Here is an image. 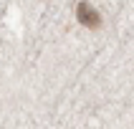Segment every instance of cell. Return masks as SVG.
I'll return each mask as SVG.
<instances>
[{
	"label": "cell",
	"mask_w": 134,
	"mask_h": 129,
	"mask_svg": "<svg viewBox=\"0 0 134 129\" xmlns=\"http://www.w3.org/2000/svg\"><path fill=\"white\" fill-rule=\"evenodd\" d=\"M76 18H79V23L86 25V28H99V25H101V15H99V10L91 5L89 0L76 3Z\"/></svg>",
	"instance_id": "6da1fadb"
}]
</instances>
